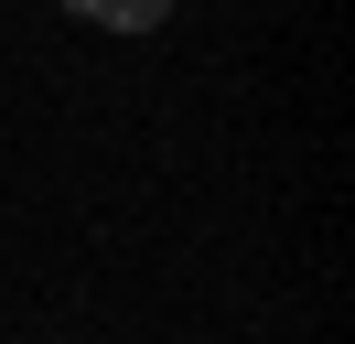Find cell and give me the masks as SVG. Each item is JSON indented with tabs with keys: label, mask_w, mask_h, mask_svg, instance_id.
Listing matches in <instances>:
<instances>
[{
	"label": "cell",
	"mask_w": 355,
	"mask_h": 344,
	"mask_svg": "<svg viewBox=\"0 0 355 344\" xmlns=\"http://www.w3.org/2000/svg\"><path fill=\"white\" fill-rule=\"evenodd\" d=\"M87 22H108V33H162V11L173 0H76Z\"/></svg>",
	"instance_id": "6da1fadb"
}]
</instances>
